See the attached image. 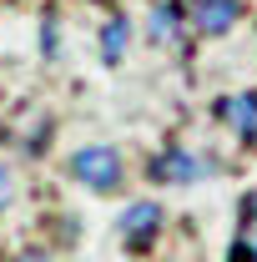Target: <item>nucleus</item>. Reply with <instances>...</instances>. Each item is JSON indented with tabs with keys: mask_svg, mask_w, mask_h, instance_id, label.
I'll return each mask as SVG.
<instances>
[{
	"mask_svg": "<svg viewBox=\"0 0 257 262\" xmlns=\"http://www.w3.org/2000/svg\"><path fill=\"white\" fill-rule=\"evenodd\" d=\"M66 177L91 196H121L131 187V166H126V151L111 146V141H86L66 157Z\"/></svg>",
	"mask_w": 257,
	"mask_h": 262,
	"instance_id": "f257e3e1",
	"label": "nucleus"
},
{
	"mask_svg": "<svg viewBox=\"0 0 257 262\" xmlns=\"http://www.w3.org/2000/svg\"><path fill=\"white\" fill-rule=\"evenodd\" d=\"M56 131H61V116L51 101H20L0 116V146L15 151V157H46L56 146Z\"/></svg>",
	"mask_w": 257,
	"mask_h": 262,
	"instance_id": "f03ea898",
	"label": "nucleus"
},
{
	"mask_svg": "<svg viewBox=\"0 0 257 262\" xmlns=\"http://www.w3.org/2000/svg\"><path fill=\"white\" fill-rule=\"evenodd\" d=\"M207 177H217V162H207L202 146H187V141H161L141 162V182L166 187V192H187V187L207 182Z\"/></svg>",
	"mask_w": 257,
	"mask_h": 262,
	"instance_id": "7ed1b4c3",
	"label": "nucleus"
},
{
	"mask_svg": "<svg viewBox=\"0 0 257 262\" xmlns=\"http://www.w3.org/2000/svg\"><path fill=\"white\" fill-rule=\"evenodd\" d=\"M166 207H161L157 196H131L126 207L116 212V242H121V252L126 257H146V252H157L161 242H166Z\"/></svg>",
	"mask_w": 257,
	"mask_h": 262,
	"instance_id": "20e7f679",
	"label": "nucleus"
},
{
	"mask_svg": "<svg viewBox=\"0 0 257 262\" xmlns=\"http://www.w3.org/2000/svg\"><path fill=\"white\" fill-rule=\"evenodd\" d=\"M182 15H187L192 40H222V35H232L242 26L247 0H182Z\"/></svg>",
	"mask_w": 257,
	"mask_h": 262,
	"instance_id": "39448f33",
	"label": "nucleus"
},
{
	"mask_svg": "<svg viewBox=\"0 0 257 262\" xmlns=\"http://www.w3.org/2000/svg\"><path fill=\"white\" fill-rule=\"evenodd\" d=\"M141 35L152 40V51H182L192 35H187V15H182V0H152L146 5V20Z\"/></svg>",
	"mask_w": 257,
	"mask_h": 262,
	"instance_id": "423d86ee",
	"label": "nucleus"
},
{
	"mask_svg": "<svg viewBox=\"0 0 257 262\" xmlns=\"http://www.w3.org/2000/svg\"><path fill=\"white\" fill-rule=\"evenodd\" d=\"M212 116L237 136V146L257 151V91H227V96H217Z\"/></svg>",
	"mask_w": 257,
	"mask_h": 262,
	"instance_id": "0eeeda50",
	"label": "nucleus"
},
{
	"mask_svg": "<svg viewBox=\"0 0 257 262\" xmlns=\"http://www.w3.org/2000/svg\"><path fill=\"white\" fill-rule=\"evenodd\" d=\"M131 40H136V20H131L126 10L116 5L106 20L96 26V61L106 66V71H116V66H126L131 56Z\"/></svg>",
	"mask_w": 257,
	"mask_h": 262,
	"instance_id": "6e6552de",
	"label": "nucleus"
},
{
	"mask_svg": "<svg viewBox=\"0 0 257 262\" xmlns=\"http://www.w3.org/2000/svg\"><path fill=\"white\" fill-rule=\"evenodd\" d=\"M35 56L46 66H61L66 46H61V15H56V5H46L40 10V40H35Z\"/></svg>",
	"mask_w": 257,
	"mask_h": 262,
	"instance_id": "1a4fd4ad",
	"label": "nucleus"
},
{
	"mask_svg": "<svg viewBox=\"0 0 257 262\" xmlns=\"http://www.w3.org/2000/svg\"><path fill=\"white\" fill-rule=\"evenodd\" d=\"M51 237H46V247L51 252H66V247H76L81 242V217H51Z\"/></svg>",
	"mask_w": 257,
	"mask_h": 262,
	"instance_id": "9d476101",
	"label": "nucleus"
},
{
	"mask_svg": "<svg viewBox=\"0 0 257 262\" xmlns=\"http://www.w3.org/2000/svg\"><path fill=\"white\" fill-rule=\"evenodd\" d=\"M5 262H56V252H51L46 242H26V247H15Z\"/></svg>",
	"mask_w": 257,
	"mask_h": 262,
	"instance_id": "9b49d317",
	"label": "nucleus"
},
{
	"mask_svg": "<svg viewBox=\"0 0 257 262\" xmlns=\"http://www.w3.org/2000/svg\"><path fill=\"white\" fill-rule=\"evenodd\" d=\"M15 196H20V187H15V171L0 162V217H5V212L15 207Z\"/></svg>",
	"mask_w": 257,
	"mask_h": 262,
	"instance_id": "f8f14e48",
	"label": "nucleus"
},
{
	"mask_svg": "<svg viewBox=\"0 0 257 262\" xmlns=\"http://www.w3.org/2000/svg\"><path fill=\"white\" fill-rule=\"evenodd\" d=\"M237 212H247V217H257V187H247V192L237 196Z\"/></svg>",
	"mask_w": 257,
	"mask_h": 262,
	"instance_id": "ddd939ff",
	"label": "nucleus"
},
{
	"mask_svg": "<svg viewBox=\"0 0 257 262\" xmlns=\"http://www.w3.org/2000/svg\"><path fill=\"white\" fill-rule=\"evenodd\" d=\"M76 262H86V257H76Z\"/></svg>",
	"mask_w": 257,
	"mask_h": 262,
	"instance_id": "4468645a",
	"label": "nucleus"
},
{
	"mask_svg": "<svg viewBox=\"0 0 257 262\" xmlns=\"http://www.w3.org/2000/svg\"><path fill=\"white\" fill-rule=\"evenodd\" d=\"M126 262H136V257H126Z\"/></svg>",
	"mask_w": 257,
	"mask_h": 262,
	"instance_id": "2eb2a0df",
	"label": "nucleus"
}]
</instances>
